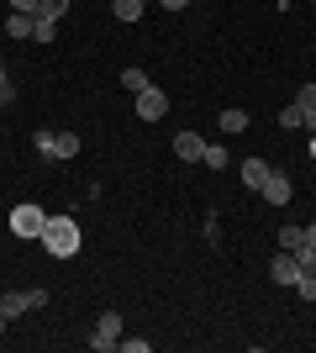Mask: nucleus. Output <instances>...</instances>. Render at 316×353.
Returning <instances> with one entry per match:
<instances>
[{"label":"nucleus","instance_id":"39448f33","mask_svg":"<svg viewBox=\"0 0 316 353\" xmlns=\"http://www.w3.org/2000/svg\"><path fill=\"white\" fill-rule=\"evenodd\" d=\"M90 348H95V353H116V348H121V316H116V311H105L101 322H95Z\"/></svg>","mask_w":316,"mask_h":353},{"label":"nucleus","instance_id":"7ed1b4c3","mask_svg":"<svg viewBox=\"0 0 316 353\" xmlns=\"http://www.w3.org/2000/svg\"><path fill=\"white\" fill-rule=\"evenodd\" d=\"M43 227H48V211L43 206H32V201L11 206V232L16 237H43Z\"/></svg>","mask_w":316,"mask_h":353},{"label":"nucleus","instance_id":"cd10ccee","mask_svg":"<svg viewBox=\"0 0 316 353\" xmlns=\"http://www.w3.org/2000/svg\"><path fill=\"white\" fill-rule=\"evenodd\" d=\"M6 327H11V316H6V311H0V338H6Z\"/></svg>","mask_w":316,"mask_h":353},{"label":"nucleus","instance_id":"f3484780","mask_svg":"<svg viewBox=\"0 0 316 353\" xmlns=\"http://www.w3.org/2000/svg\"><path fill=\"white\" fill-rule=\"evenodd\" d=\"M216 127H222V132H248V111H222Z\"/></svg>","mask_w":316,"mask_h":353},{"label":"nucleus","instance_id":"412c9836","mask_svg":"<svg viewBox=\"0 0 316 353\" xmlns=\"http://www.w3.org/2000/svg\"><path fill=\"white\" fill-rule=\"evenodd\" d=\"M63 11H69V0H43L37 16H43V21H63Z\"/></svg>","mask_w":316,"mask_h":353},{"label":"nucleus","instance_id":"9d476101","mask_svg":"<svg viewBox=\"0 0 316 353\" xmlns=\"http://www.w3.org/2000/svg\"><path fill=\"white\" fill-rule=\"evenodd\" d=\"M295 105H301L306 132H316V85H301V90H295Z\"/></svg>","mask_w":316,"mask_h":353},{"label":"nucleus","instance_id":"0eeeda50","mask_svg":"<svg viewBox=\"0 0 316 353\" xmlns=\"http://www.w3.org/2000/svg\"><path fill=\"white\" fill-rule=\"evenodd\" d=\"M137 117H143V121H164L169 117V95L158 85H148L143 95H137Z\"/></svg>","mask_w":316,"mask_h":353},{"label":"nucleus","instance_id":"20e7f679","mask_svg":"<svg viewBox=\"0 0 316 353\" xmlns=\"http://www.w3.org/2000/svg\"><path fill=\"white\" fill-rule=\"evenodd\" d=\"M48 306V290H11V295H0V311L6 316H27V311H43Z\"/></svg>","mask_w":316,"mask_h":353},{"label":"nucleus","instance_id":"393cba45","mask_svg":"<svg viewBox=\"0 0 316 353\" xmlns=\"http://www.w3.org/2000/svg\"><path fill=\"white\" fill-rule=\"evenodd\" d=\"M121 353H148V338H121Z\"/></svg>","mask_w":316,"mask_h":353},{"label":"nucleus","instance_id":"bb28decb","mask_svg":"<svg viewBox=\"0 0 316 353\" xmlns=\"http://www.w3.org/2000/svg\"><path fill=\"white\" fill-rule=\"evenodd\" d=\"M306 243H311V248H316V221H311V227H306Z\"/></svg>","mask_w":316,"mask_h":353},{"label":"nucleus","instance_id":"6e6552de","mask_svg":"<svg viewBox=\"0 0 316 353\" xmlns=\"http://www.w3.org/2000/svg\"><path fill=\"white\" fill-rule=\"evenodd\" d=\"M264 201L269 206H290V195H295V185H290V174H280V169H269V179H264Z\"/></svg>","mask_w":316,"mask_h":353},{"label":"nucleus","instance_id":"a878e982","mask_svg":"<svg viewBox=\"0 0 316 353\" xmlns=\"http://www.w3.org/2000/svg\"><path fill=\"white\" fill-rule=\"evenodd\" d=\"M158 6H164V11H185V6H190V0H158Z\"/></svg>","mask_w":316,"mask_h":353},{"label":"nucleus","instance_id":"9b49d317","mask_svg":"<svg viewBox=\"0 0 316 353\" xmlns=\"http://www.w3.org/2000/svg\"><path fill=\"white\" fill-rule=\"evenodd\" d=\"M264 179H269V163L264 159H242V185H248V190H264Z\"/></svg>","mask_w":316,"mask_h":353},{"label":"nucleus","instance_id":"aec40b11","mask_svg":"<svg viewBox=\"0 0 316 353\" xmlns=\"http://www.w3.org/2000/svg\"><path fill=\"white\" fill-rule=\"evenodd\" d=\"M290 295H295V301H316V274H301Z\"/></svg>","mask_w":316,"mask_h":353},{"label":"nucleus","instance_id":"c85d7f7f","mask_svg":"<svg viewBox=\"0 0 316 353\" xmlns=\"http://www.w3.org/2000/svg\"><path fill=\"white\" fill-rule=\"evenodd\" d=\"M311 159H316V132H311Z\"/></svg>","mask_w":316,"mask_h":353},{"label":"nucleus","instance_id":"4468645a","mask_svg":"<svg viewBox=\"0 0 316 353\" xmlns=\"http://www.w3.org/2000/svg\"><path fill=\"white\" fill-rule=\"evenodd\" d=\"M280 248H285V253L306 248V227H290V221H285V227H280Z\"/></svg>","mask_w":316,"mask_h":353},{"label":"nucleus","instance_id":"f257e3e1","mask_svg":"<svg viewBox=\"0 0 316 353\" xmlns=\"http://www.w3.org/2000/svg\"><path fill=\"white\" fill-rule=\"evenodd\" d=\"M43 253L48 259H74L79 243H85V232H79V221L69 216V211H48V227H43Z\"/></svg>","mask_w":316,"mask_h":353},{"label":"nucleus","instance_id":"a211bd4d","mask_svg":"<svg viewBox=\"0 0 316 353\" xmlns=\"http://www.w3.org/2000/svg\"><path fill=\"white\" fill-rule=\"evenodd\" d=\"M280 127H285V132L306 127V121H301V105H295V101H290V105H280Z\"/></svg>","mask_w":316,"mask_h":353},{"label":"nucleus","instance_id":"c756f323","mask_svg":"<svg viewBox=\"0 0 316 353\" xmlns=\"http://www.w3.org/2000/svg\"><path fill=\"white\" fill-rule=\"evenodd\" d=\"M143 6H148V0H143Z\"/></svg>","mask_w":316,"mask_h":353},{"label":"nucleus","instance_id":"4be33fe9","mask_svg":"<svg viewBox=\"0 0 316 353\" xmlns=\"http://www.w3.org/2000/svg\"><path fill=\"white\" fill-rule=\"evenodd\" d=\"M295 264H301V274H316V248H311V243L295 248Z\"/></svg>","mask_w":316,"mask_h":353},{"label":"nucleus","instance_id":"f8f14e48","mask_svg":"<svg viewBox=\"0 0 316 353\" xmlns=\"http://www.w3.org/2000/svg\"><path fill=\"white\" fill-rule=\"evenodd\" d=\"M121 90H127V95H143V90H148V74L137 69V63H132V69H121Z\"/></svg>","mask_w":316,"mask_h":353},{"label":"nucleus","instance_id":"6ab92c4d","mask_svg":"<svg viewBox=\"0 0 316 353\" xmlns=\"http://www.w3.org/2000/svg\"><path fill=\"white\" fill-rule=\"evenodd\" d=\"M111 11H116V21H137V16H143V0H116Z\"/></svg>","mask_w":316,"mask_h":353},{"label":"nucleus","instance_id":"2eb2a0df","mask_svg":"<svg viewBox=\"0 0 316 353\" xmlns=\"http://www.w3.org/2000/svg\"><path fill=\"white\" fill-rule=\"evenodd\" d=\"M59 37V21H43V16H32V43H53Z\"/></svg>","mask_w":316,"mask_h":353},{"label":"nucleus","instance_id":"1a4fd4ad","mask_svg":"<svg viewBox=\"0 0 316 353\" xmlns=\"http://www.w3.org/2000/svg\"><path fill=\"white\" fill-rule=\"evenodd\" d=\"M169 148H174V159H185V163L206 159V137H200V132H174V143H169Z\"/></svg>","mask_w":316,"mask_h":353},{"label":"nucleus","instance_id":"f03ea898","mask_svg":"<svg viewBox=\"0 0 316 353\" xmlns=\"http://www.w3.org/2000/svg\"><path fill=\"white\" fill-rule=\"evenodd\" d=\"M32 148H37L43 159H79L85 137L79 132H59V127H37V132H32Z\"/></svg>","mask_w":316,"mask_h":353},{"label":"nucleus","instance_id":"b1692460","mask_svg":"<svg viewBox=\"0 0 316 353\" xmlns=\"http://www.w3.org/2000/svg\"><path fill=\"white\" fill-rule=\"evenodd\" d=\"M6 6H11V11H21V16H37V11H43V0H6Z\"/></svg>","mask_w":316,"mask_h":353},{"label":"nucleus","instance_id":"dca6fc26","mask_svg":"<svg viewBox=\"0 0 316 353\" xmlns=\"http://www.w3.org/2000/svg\"><path fill=\"white\" fill-rule=\"evenodd\" d=\"M200 163H206V169H232V159H227L222 143H206V159H200Z\"/></svg>","mask_w":316,"mask_h":353},{"label":"nucleus","instance_id":"ddd939ff","mask_svg":"<svg viewBox=\"0 0 316 353\" xmlns=\"http://www.w3.org/2000/svg\"><path fill=\"white\" fill-rule=\"evenodd\" d=\"M6 37H16V43H21V37H32V16L11 11V16H6Z\"/></svg>","mask_w":316,"mask_h":353},{"label":"nucleus","instance_id":"5701e85b","mask_svg":"<svg viewBox=\"0 0 316 353\" xmlns=\"http://www.w3.org/2000/svg\"><path fill=\"white\" fill-rule=\"evenodd\" d=\"M16 101V85H11V74H6V63H0V105H11Z\"/></svg>","mask_w":316,"mask_h":353},{"label":"nucleus","instance_id":"423d86ee","mask_svg":"<svg viewBox=\"0 0 316 353\" xmlns=\"http://www.w3.org/2000/svg\"><path fill=\"white\" fill-rule=\"evenodd\" d=\"M269 280L280 285V290H295V280H301V264H295V253H285V248L274 253V259H269Z\"/></svg>","mask_w":316,"mask_h":353}]
</instances>
